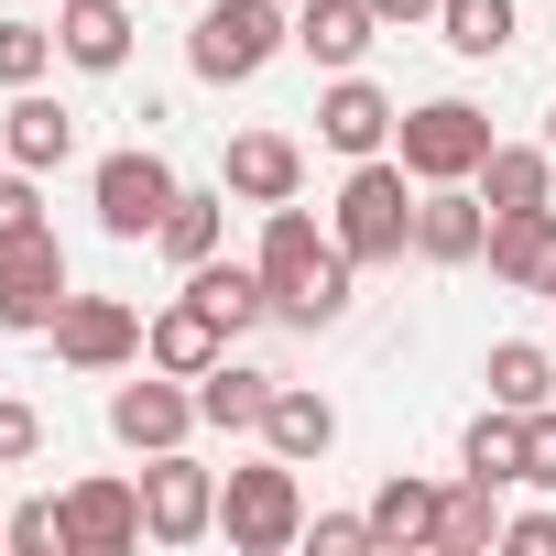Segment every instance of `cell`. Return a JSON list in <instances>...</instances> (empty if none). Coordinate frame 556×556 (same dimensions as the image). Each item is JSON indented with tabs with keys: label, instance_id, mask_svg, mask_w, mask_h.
I'll list each match as a JSON object with an SVG mask.
<instances>
[{
	"label": "cell",
	"instance_id": "2",
	"mask_svg": "<svg viewBox=\"0 0 556 556\" xmlns=\"http://www.w3.org/2000/svg\"><path fill=\"white\" fill-rule=\"evenodd\" d=\"M415 175H404V153H361L350 164V186H339V207H328V229H339V251L371 273V262H404L415 251Z\"/></svg>",
	"mask_w": 556,
	"mask_h": 556
},
{
	"label": "cell",
	"instance_id": "21",
	"mask_svg": "<svg viewBox=\"0 0 556 556\" xmlns=\"http://www.w3.org/2000/svg\"><path fill=\"white\" fill-rule=\"evenodd\" d=\"M273 382H285V371H251V361H207V371H197V415H207L218 437H262V415H273Z\"/></svg>",
	"mask_w": 556,
	"mask_h": 556
},
{
	"label": "cell",
	"instance_id": "14",
	"mask_svg": "<svg viewBox=\"0 0 556 556\" xmlns=\"http://www.w3.org/2000/svg\"><path fill=\"white\" fill-rule=\"evenodd\" d=\"M371 45H382V12H371V0H306V12H295V55H306L317 77H350Z\"/></svg>",
	"mask_w": 556,
	"mask_h": 556
},
{
	"label": "cell",
	"instance_id": "12",
	"mask_svg": "<svg viewBox=\"0 0 556 556\" xmlns=\"http://www.w3.org/2000/svg\"><path fill=\"white\" fill-rule=\"evenodd\" d=\"M393 121H404V110H393L361 66H350V77H328V99H317V142H328V153H350V164H361V153H393Z\"/></svg>",
	"mask_w": 556,
	"mask_h": 556
},
{
	"label": "cell",
	"instance_id": "10",
	"mask_svg": "<svg viewBox=\"0 0 556 556\" xmlns=\"http://www.w3.org/2000/svg\"><path fill=\"white\" fill-rule=\"evenodd\" d=\"M45 339H55L66 371H131V361H142V317H131L121 295H66Z\"/></svg>",
	"mask_w": 556,
	"mask_h": 556
},
{
	"label": "cell",
	"instance_id": "1",
	"mask_svg": "<svg viewBox=\"0 0 556 556\" xmlns=\"http://www.w3.org/2000/svg\"><path fill=\"white\" fill-rule=\"evenodd\" d=\"M262 285H273V317L285 328H339L350 317V295H361V262L339 251V229H317L295 197L285 207H262Z\"/></svg>",
	"mask_w": 556,
	"mask_h": 556
},
{
	"label": "cell",
	"instance_id": "36",
	"mask_svg": "<svg viewBox=\"0 0 556 556\" xmlns=\"http://www.w3.org/2000/svg\"><path fill=\"white\" fill-rule=\"evenodd\" d=\"M502 545L513 556H556V513H502Z\"/></svg>",
	"mask_w": 556,
	"mask_h": 556
},
{
	"label": "cell",
	"instance_id": "16",
	"mask_svg": "<svg viewBox=\"0 0 556 556\" xmlns=\"http://www.w3.org/2000/svg\"><path fill=\"white\" fill-rule=\"evenodd\" d=\"M66 153H77V110H66L55 88H12V110H0V164L55 175Z\"/></svg>",
	"mask_w": 556,
	"mask_h": 556
},
{
	"label": "cell",
	"instance_id": "25",
	"mask_svg": "<svg viewBox=\"0 0 556 556\" xmlns=\"http://www.w3.org/2000/svg\"><path fill=\"white\" fill-rule=\"evenodd\" d=\"M502 545V491L491 480H447V502H437V556H491Z\"/></svg>",
	"mask_w": 556,
	"mask_h": 556
},
{
	"label": "cell",
	"instance_id": "15",
	"mask_svg": "<svg viewBox=\"0 0 556 556\" xmlns=\"http://www.w3.org/2000/svg\"><path fill=\"white\" fill-rule=\"evenodd\" d=\"M491 285L502 295H556V207H523V218H491Z\"/></svg>",
	"mask_w": 556,
	"mask_h": 556
},
{
	"label": "cell",
	"instance_id": "9",
	"mask_svg": "<svg viewBox=\"0 0 556 556\" xmlns=\"http://www.w3.org/2000/svg\"><path fill=\"white\" fill-rule=\"evenodd\" d=\"M142 534H153V545H197V534H218V469H197L186 447H164V458L142 469Z\"/></svg>",
	"mask_w": 556,
	"mask_h": 556
},
{
	"label": "cell",
	"instance_id": "5",
	"mask_svg": "<svg viewBox=\"0 0 556 556\" xmlns=\"http://www.w3.org/2000/svg\"><path fill=\"white\" fill-rule=\"evenodd\" d=\"M393 153H404L415 186H469V175L491 164V110H469V99H415V110L393 121Z\"/></svg>",
	"mask_w": 556,
	"mask_h": 556
},
{
	"label": "cell",
	"instance_id": "20",
	"mask_svg": "<svg viewBox=\"0 0 556 556\" xmlns=\"http://www.w3.org/2000/svg\"><path fill=\"white\" fill-rule=\"evenodd\" d=\"M491 218H523V207H556V153L545 142H491V164L469 175Z\"/></svg>",
	"mask_w": 556,
	"mask_h": 556
},
{
	"label": "cell",
	"instance_id": "23",
	"mask_svg": "<svg viewBox=\"0 0 556 556\" xmlns=\"http://www.w3.org/2000/svg\"><path fill=\"white\" fill-rule=\"evenodd\" d=\"M218 240H229V186H175V207H164L153 251H164L175 273H197V262H207Z\"/></svg>",
	"mask_w": 556,
	"mask_h": 556
},
{
	"label": "cell",
	"instance_id": "35",
	"mask_svg": "<svg viewBox=\"0 0 556 556\" xmlns=\"http://www.w3.org/2000/svg\"><path fill=\"white\" fill-rule=\"evenodd\" d=\"M306 545H317V556H361V545H371V513H317Z\"/></svg>",
	"mask_w": 556,
	"mask_h": 556
},
{
	"label": "cell",
	"instance_id": "8",
	"mask_svg": "<svg viewBox=\"0 0 556 556\" xmlns=\"http://www.w3.org/2000/svg\"><path fill=\"white\" fill-rule=\"evenodd\" d=\"M207 415H197V382H175V371H153L142 361V382H121L110 393V437L121 447H142V458H164V447H186Z\"/></svg>",
	"mask_w": 556,
	"mask_h": 556
},
{
	"label": "cell",
	"instance_id": "22",
	"mask_svg": "<svg viewBox=\"0 0 556 556\" xmlns=\"http://www.w3.org/2000/svg\"><path fill=\"white\" fill-rule=\"evenodd\" d=\"M262 447H273V458H295V469H306V458H328V447H339V404H328V393H306V382H273Z\"/></svg>",
	"mask_w": 556,
	"mask_h": 556
},
{
	"label": "cell",
	"instance_id": "19",
	"mask_svg": "<svg viewBox=\"0 0 556 556\" xmlns=\"http://www.w3.org/2000/svg\"><path fill=\"white\" fill-rule=\"evenodd\" d=\"M218 186H229L240 207H285V197L306 186V153H295L285 131H240V142H229V164H218Z\"/></svg>",
	"mask_w": 556,
	"mask_h": 556
},
{
	"label": "cell",
	"instance_id": "29",
	"mask_svg": "<svg viewBox=\"0 0 556 556\" xmlns=\"http://www.w3.org/2000/svg\"><path fill=\"white\" fill-rule=\"evenodd\" d=\"M186 295H207V306H218V317H229V339H240V328H262V317H273V285H262V262H218V251H207V262H197V273H186Z\"/></svg>",
	"mask_w": 556,
	"mask_h": 556
},
{
	"label": "cell",
	"instance_id": "34",
	"mask_svg": "<svg viewBox=\"0 0 556 556\" xmlns=\"http://www.w3.org/2000/svg\"><path fill=\"white\" fill-rule=\"evenodd\" d=\"M34 447H45V415H34L23 393H0V469H23Z\"/></svg>",
	"mask_w": 556,
	"mask_h": 556
},
{
	"label": "cell",
	"instance_id": "13",
	"mask_svg": "<svg viewBox=\"0 0 556 556\" xmlns=\"http://www.w3.org/2000/svg\"><path fill=\"white\" fill-rule=\"evenodd\" d=\"M142 361H153V371H175V382H197L207 361H229V317H218L207 295H175V306L142 328Z\"/></svg>",
	"mask_w": 556,
	"mask_h": 556
},
{
	"label": "cell",
	"instance_id": "37",
	"mask_svg": "<svg viewBox=\"0 0 556 556\" xmlns=\"http://www.w3.org/2000/svg\"><path fill=\"white\" fill-rule=\"evenodd\" d=\"M382 12V34H415V23H437V0H371Z\"/></svg>",
	"mask_w": 556,
	"mask_h": 556
},
{
	"label": "cell",
	"instance_id": "33",
	"mask_svg": "<svg viewBox=\"0 0 556 556\" xmlns=\"http://www.w3.org/2000/svg\"><path fill=\"white\" fill-rule=\"evenodd\" d=\"M523 491H556V404L523 415Z\"/></svg>",
	"mask_w": 556,
	"mask_h": 556
},
{
	"label": "cell",
	"instance_id": "26",
	"mask_svg": "<svg viewBox=\"0 0 556 556\" xmlns=\"http://www.w3.org/2000/svg\"><path fill=\"white\" fill-rule=\"evenodd\" d=\"M513 34H523L513 0H437V45H447V55H469V66L513 55Z\"/></svg>",
	"mask_w": 556,
	"mask_h": 556
},
{
	"label": "cell",
	"instance_id": "18",
	"mask_svg": "<svg viewBox=\"0 0 556 556\" xmlns=\"http://www.w3.org/2000/svg\"><path fill=\"white\" fill-rule=\"evenodd\" d=\"M415 251H426V262H480V251H491L480 186H426V197H415Z\"/></svg>",
	"mask_w": 556,
	"mask_h": 556
},
{
	"label": "cell",
	"instance_id": "28",
	"mask_svg": "<svg viewBox=\"0 0 556 556\" xmlns=\"http://www.w3.org/2000/svg\"><path fill=\"white\" fill-rule=\"evenodd\" d=\"M458 469L491 480V491H513V480H523V415H513V404H480L469 437H458Z\"/></svg>",
	"mask_w": 556,
	"mask_h": 556
},
{
	"label": "cell",
	"instance_id": "17",
	"mask_svg": "<svg viewBox=\"0 0 556 556\" xmlns=\"http://www.w3.org/2000/svg\"><path fill=\"white\" fill-rule=\"evenodd\" d=\"M55 55L88 77H121L131 66V0H55Z\"/></svg>",
	"mask_w": 556,
	"mask_h": 556
},
{
	"label": "cell",
	"instance_id": "30",
	"mask_svg": "<svg viewBox=\"0 0 556 556\" xmlns=\"http://www.w3.org/2000/svg\"><path fill=\"white\" fill-rule=\"evenodd\" d=\"M0 545H12V556H77V545H66V502H23V513H0Z\"/></svg>",
	"mask_w": 556,
	"mask_h": 556
},
{
	"label": "cell",
	"instance_id": "31",
	"mask_svg": "<svg viewBox=\"0 0 556 556\" xmlns=\"http://www.w3.org/2000/svg\"><path fill=\"white\" fill-rule=\"evenodd\" d=\"M45 66H55L45 23H0V88H45Z\"/></svg>",
	"mask_w": 556,
	"mask_h": 556
},
{
	"label": "cell",
	"instance_id": "6",
	"mask_svg": "<svg viewBox=\"0 0 556 556\" xmlns=\"http://www.w3.org/2000/svg\"><path fill=\"white\" fill-rule=\"evenodd\" d=\"M88 207H99V229H110V240H153V229H164V207H175V164H164L153 142H131V153H99V175H88Z\"/></svg>",
	"mask_w": 556,
	"mask_h": 556
},
{
	"label": "cell",
	"instance_id": "7",
	"mask_svg": "<svg viewBox=\"0 0 556 556\" xmlns=\"http://www.w3.org/2000/svg\"><path fill=\"white\" fill-rule=\"evenodd\" d=\"M77 285H66V240L55 229H23V240H0V328H55V306H66Z\"/></svg>",
	"mask_w": 556,
	"mask_h": 556
},
{
	"label": "cell",
	"instance_id": "24",
	"mask_svg": "<svg viewBox=\"0 0 556 556\" xmlns=\"http://www.w3.org/2000/svg\"><path fill=\"white\" fill-rule=\"evenodd\" d=\"M437 502H447L437 480L393 469V480H382V491L361 502V513H371V545H437Z\"/></svg>",
	"mask_w": 556,
	"mask_h": 556
},
{
	"label": "cell",
	"instance_id": "27",
	"mask_svg": "<svg viewBox=\"0 0 556 556\" xmlns=\"http://www.w3.org/2000/svg\"><path fill=\"white\" fill-rule=\"evenodd\" d=\"M480 382H491V404H513V415H534V404H556V350H534V339H491V361H480Z\"/></svg>",
	"mask_w": 556,
	"mask_h": 556
},
{
	"label": "cell",
	"instance_id": "11",
	"mask_svg": "<svg viewBox=\"0 0 556 556\" xmlns=\"http://www.w3.org/2000/svg\"><path fill=\"white\" fill-rule=\"evenodd\" d=\"M66 545L77 556H131L142 545V480H110V469L77 480L66 491Z\"/></svg>",
	"mask_w": 556,
	"mask_h": 556
},
{
	"label": "cell",
	"instance_id": "3",
	"mask_svg": "<svg viewBox=\"0 0 556 556\" xmlns=\"http://www.w3.org/2000/svg\"><path fill=\"white\" fill-rule=\"evenodd\" d=\"M218 534L229 556H285L306 545V491H295V458H251V469H218Z\"/></svg>",
	"mask_w": 556,
	"mask_h": 556
},
{
	"label": "cell",
	"instance_id": "32",
	"mask_svg": "<svg viewBox=\"0 0 556 556\" xmlns=\"http://www.w3.org/2000/svg\"><path fill=\"white\" fill-rule=\"evenodd\" d=\"M23 229H55L45 218V175L34 164H0V240H23Z\"/></svg>",
	"mask_w": 556,
	"mask_h": 556
},
{
	"label": "cell",
	"instance_id": "4",
	"mask_svg": "<svg viewBox=\"0 0 556 556\" xmlns=\"http://www.w3.org/2000/svg\"><path fill=\"white\" fill-rule=\"evenodd\" d=\"M295 45V23H285V0H207L197 12V34H186V66L207 77V88H251L273 55Z\"/></svg>",
	"mask_w": 556,
	"mask_h": 556
},
{
	"label": "cell",
	"instance_id": "38",
	"mask_svg": "<svg viewBox=\"0 0 556 556\" xmlns=\"http://www.w3.org/2000/svg\"><path fill=\"white\" fill-rule=\"evenodd\" d=\"M545 153H556V110H545Z\"/></svg>",
	"mask_w": 556,
	"mask_h": 556
}]
</instances>
